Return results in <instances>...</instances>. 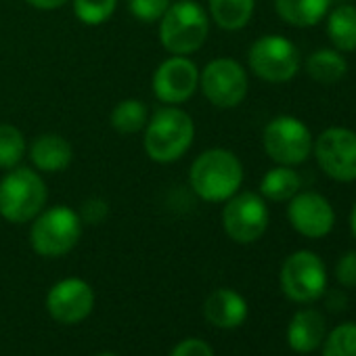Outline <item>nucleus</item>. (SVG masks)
<instances>
[{
    "mask_svg": "<svg viewBox=\"0 0 356 356\" xmlns=\"http://www.w3.org/2000/svg\"><path fill=\"white\" fill-rule=\"evenodd\" d=\"M189 181L197 197L220 204L239 191L243 183V165L229 149H208L193 161Z\"/></svg>",
    "mask_w": 356,
    "mask_h": 356,
    "instance_id": "obj_1",
    "label": "nucleus"
},
{
    "mask_svg": "<svg viewBox=\"0 0 356 356\" xmlns=\"http://www.w3.org/2000/svg\"><path fill=\"white\" fill-rule=\"evenodd\" d=\"M195 124L191 115L174 105L157 109L147 120L145 151L157 163H170L181 159L193 145Z\"/></svg>",
    "mask_w": 356,
    "mask_h": 356,
    "instance_id": "obj_2",
    "label": "nucleus"
},
{
    "mask_svg": "<svg viewBox=\"0 0 356 356\" xmlns=\"http://www.w3.org/2000/svg\"><path fill=\"white\" fill-rule=\"evenodd\" d=\"M210 19L202 5L193 0H178L168 7L159 19V40L172 55L189 57L208 40Z\"/></svg>",
    "mask_w": 356,
    "mask_h": 356,
    "instance_id": "obj_3",
    "label": "nucleus"
},
{
    "mask_svg": "<svg viewBox=\"0 0 356 356\" xmlns=\"http://www.w3.org/2000/svg\"><path fill=\"white\" fill-rule=\"evenodd\" d=\"M47 197L42 176L32 168L15 165L0 181V216L13 225L30 222L44 210Z\"/></svg>",
    "mask_w": 356,
    "mask_h": 356,
    "instance_id": "obj_4",
    "label": "nucleus"
},
{
    "mask_svg": "<svg viewBox=\"0 0 356 356\" xmlns=\"http://www.w3.org/2000/svg\"><path fill=\"white\" fill-rule=\"evenodd\" d=\"M82 237V218L67 206H55L40 212L30 231V243L44 258L70 254Z\"/></svg>",
    "mask_w": 356,
    "mask_h": 356,
    "instance_id": "obj_5",
    "label": "nucleus"
},
{
    "mask_svg": "<svg viewBox=\"0 0 356 356\" xmlns=\"http://www.w3.org/2000/svg\"><path fill=\"white\" fill-rule=\"evenodd\" d=\"M264 151L279 165H298L312 153V136L308 126L293 115L270 120L262 134Z\"/></svg>",
    "mask_w": 356,
    "mask_h": 356,
    "instance_id": "obj_6",
    "label": "nucleus"
},
{
    "mask_svg": "<svg viewBox=\"0 0 356 356\" xmlns=\"http://www.w3.org/2000/svg\"><path fill=\"white\" fill-rule=\"evenodd\" d=\"M250 70L273 84L289 82L300 70V53L296 44L283 36L268 34L258 38L248 55Z\"/></svg>",
    "mask_w": 356,
    "mask_h": 356,
    "instance_id": "obj_7",
    "label": "nucleus"
},
{
    "mask_svg": "<svg viewBox=\"0 0 356 356\" xmlns=\"http://www.w3.org/2000/svg\"><path fill=\"white\" fill-rule=\"evenodd\" d=\"M200 86L204 97L220 109L237 107L248 95V74L235 59H214L200 74Z\"/></svg>",
    "mask_w": 356,
    "mask_h": 356,
    "instance_id": "obj_8",
    "label": "nucleus"
},
{
    "mask_svg": "<svg viewBox=\"0 0 356 356\" xmlns=\"http://www.w3.org/2000/svg\"><path fill=\"white\" fill-rule=\"evenodd\" d=\"M281 287L289 300L300 304L321 298L327 287L323 260L308 250L291 254L281 268Z\"/></svg>",
    "mask_w": 356,
    "mask_h": 356,
    "instance_id": "obj_9",
    "label": "nucleus"
},
{
    "mask_svg": "<svg viewBox=\"0 0 356 356\" xmlns=\"http://www.w3.org/2000/svg\"><path fill=\"white\" fill-rule=\"evenodd\" d=\"M314 157L333 181H356V132L337 126L323 130L314 143Z\"/></svg>",
    "mask_w": 356,
    "mask_h": 356,
    "instance_id": "obj_10",
    "label": "nucleus"
},
{
    "mask_svg": "<svg viewBox=\"0 0 356 356\" xmlns=\"http://www.w3.org/2000/svg\"><path fill=\"white\" fill-rule=\"evenodd\" d=\"M222 227L237 243H254L268 229V208L256 193H235L222 210Z\"/></svg>",
    "mask_w": 356,
    "mask_h": 356,
    "instance_id": "obj_11",
    "label": "nucleus"
},
{
    "mask_svg": "<svg viewBox=\"0 0 356 356\" xmlns=\"http://www.w3.org/2000/svg\"><path fill=\"white\" fill-rule=\"evenodd\" d=\"M200 86L197 65L183 55H172L153 74V92L161 103L181 105L193 97Z\"/></svg>",
    "mask_w": 356,
    "mask_h": 356,
    "instance_id": "obj_12",
    "label": "nucleus"
},
{
    "mask_svg": "<svg viewBox=\"0 0 356 356\" xmlns=\"http://www.w3.org/2000/svg\"><path fill=\"white\" fill-rule=\"evenodd\" d=\"M92 306H95V291L86 281L78 277H70L55 283L47 296L49 314L65 325L84 321L92 312Z\"/></svg>",
    "mask_w": 356,
    "mask_h": 356,
    "instance_id": "obj_13",
    "label": "nucleus"
},
{
    "mask_svg": "<svg viewBox=\"0 0 356 356\" xmlns=\"http://www.w3.org/2000/svg\"><path fill=\"white\" fill-rule=\"evenodd\" d=\"M287 218L291 227L308 239H321L329 235L335 225V212L331 204L312 191L296 193L289 200Z\"/></svg>",
    "mask_w": 356,
    "mask_h": 356,
    "instance_id": "obj_14",
    "label": "nucleus"
},
{
    "mask_svg": "<svg viewBox=\"0 0 356 356\" xmlns=\"http://www.w3.org/2000/svg\"><path fill=\"white\" fill-rule=\"evenodd\" d=\"M204 316L218 329H237L248 318V302L233 289H216L204 302Z\"/></svg>",
    "mask_w": 356,
    "mask_h": 356,
    "instance_id": "obj_15",
    "label": "nucleus"
},
{
    "mask_svg": "<svg viewBox=\"0 0 356 356\" xmlns=\"http://www.w3.org/2000/svg\"><path fill=\"white\" fill-rule=\"evenodd\" d=\"M74 157L70 140L59 134H42L30 147V159L40 172H63Z\"/></svg>",
    "mask_w": 356,
    "mask_h": 356,
    "instance_id": "obj_16",
    "label": "nucleus"
},
{
    "mask_svg": "<svg viewBox=\"0 0 356 356\" xmlns=\"http://www.w3.org/2000/svg\"><path fill=\"white\" fill-rule=\"evenodd\" d=\"M325 339V318L316 310H300L287 327V341L296 352H312Z\"/></svg>",
    "mask_w": 356,
    "mask_h": 356,
    "instance_id": "obj_17",
    "label": "nucleus"
},
{
    "mask_svg": "<svg viewBox=\"0 0 356 356\" xmlns=\"http://www.w3.org/2000/svg\"><path fill=\"white\" fill-rule=\"evenodd\" d=\"M331 7V0H275L279 17L293 28L316 26Z\"/></svg>",
    "mask_w": 356,
    "mask_h": 356,
    "instance_id": "obj_18",
    "label": "nucleus"
},
{
    "mask_svg": "<svg viewBox=\"0 0 356 356\" xmlns=\"http://www.w3.org/2000/svg\"><path fill=\"white\" fill-rule=\"evenodd\" d=\"M327 34L333 47L341 53L356 51V7L339 5L329 13Z\"/></svg>",
    "mask_w": 356,
    "mask_h": 356,
    "instance_id": "obj_19",
    "label": "nucleus"
},
{
    "mask_svg": "<svg viewBox=\"0 0 356 356\" xmlns=\"http://www.w3.org/2000/svg\"><path fill=\"white\" fill-rule=\"evenodd\" d=\"M302 178L291 165H277L268 170L260 183V193L270 202H289L296 193H300Z\"/></svg>",
    "mask_w": 356,
    "mask_h": 356,
    "instance_id": "obj_20",
    "label": "nucleus"
},
{
    "mask_svg": "<svg viewBox=\"0 0 356 356\" xmlns=\"http://www.w3.org/2000/svg\"><path fill=\"white\" fill-rule=\"evenodd\" d=\"M256 0H210V13L216 26L235 32L250 24Z\"/></svg>",
    "mask_w": 356,
    "mask_h": 356,
    "instance_id": "obj_21",
    "label": "nucleus"
},
{
    "mask_svg": "<svg viewBox=\"0 0 356 356\" xmlns=\"http://www.w3.org/2000/svg\"><path fill=\"white\" fill-rule=\"evenodd\" d=\"M306 72L318 84H335V82H339L346 76L348 63H346V59L337 51L321 49V51H316V53H312L308 57Z\"/></svg>",
    "mask_w": 356,
    "mask_h": 356,
    "instance_id": "obj_22",
    "label": "nucleus"
},
{
    "mask_svg": "<svg viewBox=\"0 0 356 356\" xmlns=\"http://www.w3.org/2000/svg\"><path fill=\"white\" fill-rule=\"evenodd\" d=\"M147 120H149V111L145 103L138 99H126L118 103L111 113V126L120 134H134L143 130L147 126Z\"/></svg>",
    "mask_w": 356,
    "mask_h": 356,
    "instance_id": "obj_23",
    "label": "nucleus"
},
{
    "mask_svg": "<svg viewBox=\"0 0 356 356\" xmlns=\"http://www.w3.org/2000/svg\"><path fill=\"white\" fill-rule=\"evenodd\" d=\"M24 155H26L24 132L11 124H0V168L11 170L19 165Z\"/></svg>",
    "mask_w": 356,
    "mask_h": 356,
    "instance_id": "obj_24",
    "label": "nucleus"
},
{
    "mask_svg": "<svg viewBox=\"0 0 356 356\" xmlns=\"http://www.w3.org/2000/svg\"><path fill=\"white\" fill-rule=\"evenodd\" d=\"M323 356H356V323L337 325L323 343Z\"/></svg>",
    "mask_w": 356,
    "mask_h": 356,
    "instance_id": "obj_25",
    "label": "nucleus"
},
{
    "mask_svg": "<svg viewBox=\"0 0 356 356\" xmlns=\"http://www.w3.org/2000/svg\"><path fill=\"white\" fill-rule=\"evenodd\" d=\"M118 7V0H74V13L86 26L105 24Z\"/></svg>",
    "mask_w": 356,
    "mask_h": 356,
    "instance_id": "obj_26",
    "label": "nucleus"
},
{
    "mask_svg": "<svg viewBox=\"0 0 356 356\" xmlns=\"http://www.w3.org/2000/svg\"><path fill=\"white\" fill-rule=\"evenodd\" d=\"M172 0H128V9L132 17L143 24H155L163 17Z\"/></svg>",
    "mask_w": 356,
    "mask_h": 356,
    "instance_id": "obj_27",
    "label": "nucleus"
},
{
    "mask_svg": "<svg viewBox=\"0 0 356 356\" xmlns=\"http://www.w3.org/2000/svg\"><path fill=\"white\" fill-rule=\"evenodd\" d=\"M170 356H214V350L210 348L208 341L197 339V337H187L183 341H178Z\"/></svg>",
    "mask_w": 356,
    "mask_h": 356,
    "instance_id": "obj_28",
    "label": "nucleus"
},
{
    "mask_svg": "<svg viewBox=\"0 0 356 356\" xmlns=\"http://www.w3.org/2000/svg\"><path fill=\"white\" fill-rule=\"evenodd\" d=\"M335 277L346 287H356V250L348 252L339 258L335 266Z\"/></svg>",
    "mask_w": 356,
    "mask_h": 356,
    "instance_id": "obj_29",
    "label": "nucleus"
},
{
    "mask_svg": "<svg viewBox=\"0 0 356 356\" xmlns=\"http://www.w3.org/2000/svg\"><path fill=\"white\" fill-rule=\"evenodd\" d=\"M107 216V204L103 200H88L82 208V222H90V225H97V222H103Z\"/></svg>",
    "mask_w": 356,
    "mask_h": 356,
    "instance_id": "obj_30",
    "label": "nucleus"
},
{
    "mask_svg": "<svg viewBox=\"0 0 356 356\" xmlns=\"http://www.w3.org/2000/svg\"><path fill=\"white\" fill-rule=\"evenodd\" d=\"M28 3L36 9H42V11H53V9H59L63 7L67 0H28Z\"/></svg>",
    "mask_w": 356,
    "mask_h": 356,
    "instance_id": "obj_31",
    "label": "nucleus"
},
{
    "mask_svg": "<svg viewBox=\"0 0 356 356\" xmlns=\"http://www.w3.org/2000/svg\"><path fill=\"white\" fill-rule=\"evenodd\" d=\"M350 227H352V233L356 237V206L352 208V214H350Z\"/></svg>",
    "mask_w": 356,
    "mask_h": 356,
    "instance_id": "obj_32",
    "label": "nucleus"
},
{
    "mask_svg": "<svg viewBox=\"0 0 356 356\" xmlns=\"http://www.w3.org/2000/svg\"><path fill=\"white\" fill-rule=\"evenodd\" d=\"M97 356H118V354H111V352H103V354H97Z\"/></svg>",
    "mask_w": 356,
    "mask_h": 356,
    "instance_id": "obj_33",
    "label": "nucleus"
}]
</instances>
